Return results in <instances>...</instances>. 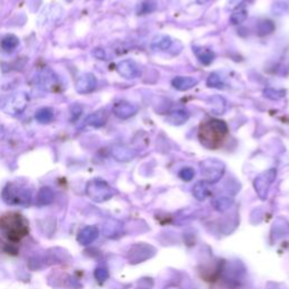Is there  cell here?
<instances>
[{"label": "cell", "mask_w": 289, "mask_h": 289, "mask_svg": "<svg viewBox=\"0 0 289 289\" xmlns=\"http://www.w3.org/2000/svg\"><path fill=\"white\" fill-rule=\"evenodd\" d=\"M227 135L228 127L226 123L218 119H210L200 125L198 138L206 148L217 149L224 144Z\"/></svg>", "instance_id": "obj_1"}, {"label": "cell", "mask_w": 289, "mask_h": 289, "mask_svg": "<svg viewBox=\"0 0 289 289\" xmlns=\"http://www.w3.org/2000/svg\"><path fill=\"white\" fill-rule=\"evenodd\" d=\"M0 232L9 242L17 243L29 234V222L18 213H7L0 216Z\"/></svg>", "instance_id": "obj_2"}, {"label": "cell", "mask_w": 289, "mask_h": 289, "mask_svg": "<svg viewBox=\"0 0 289 289\" xmlns=\"http://www.w3.org/2000/svg\"><path fill=\"white\" fill-rule=\"evenodd\" d=\"M3 200L9 206L27 207L32 201V192L26 186L18 183H8L3 190Z\"/></svg>", "instance_id": "obj_3"}, {"label": "cell", "mask_w": 289, "mask_h": 289, "mask_svg": "<svg viewBox=\"0 0 289 289\" xmlns=\"http://www.w3.org/2000/svg\"><path fill=\"white\" fill-rule=\"evenodd\" d=\"M86 195L95 203H104L112 198L114 196V190L107 181L102 178H94L87 183Z\"/></svg>", "instance_id": "obj_4"}, {"label": "cell", "mask_w": 289, "mask_h": 289, "mask_svg": "<svg viewBox=\"0 0 289 289\" xmlns=\"http://www.w3.org/2000/svg\"><path fill=\"white\" fill-rule=\"evenodd\" d=\"M200 169L206 183H216L224 175L225 164L217 158H206L200 163Z\"/></svg>", "instance_id": "obj_5"}, {"label": "cell", "mask_w": 289, "mask_h": 289, "mask_svg": "<svg viewBox=\"0 0 289 289\" xmlns=\"http://www.w3.org/2000/svg\"><path fill=\"white\" fill-rule=\"evenodd\" d=\"M276 177H277L276 168H270L268 171H264L259 174V175L254 178L253 186L255 192L260 197V199L264 200L267 198L270 186H271L274 180H276Z\"/></svg>", "instance_id": "obj_6"}, {"label": "cell", "mask_w": 289, "mask_h": 289, "mask_svg": "<svg viewBox=\"0 0 289 289\" xmlns=\"http://www.w3.org/2000/svg\"><path fill=\"white\" fill-rule=\"evenodd\" d=\"M27 102H29V98L23 93H16L12 94L11 96L5 99L2 103V109L8 114L12 116H16L24 111Z\"/></svg>", "instance_id": "obj_7"}, {"label": "cell", "mask_w": 289, "mask_h": 289, "mask_svg": "<svg viewBox=\"0 0 289 289\" xmlns=\"http://www.w3.org/2000/svg\"><path fill=\"white\" fill-rule=\"evenodd\" d=\"M154 254L155 249L153 246L145 244V243H138V244L134 245L130 249L128 259H129L131 263H140L150 259Z\"/></svg>", "instance_id": "obj_8"}, {"label": "cell", "mask_w": 289, "mask_h": 289, "mask_svg": "<svg viewBox=\"0 0 289 289\" xmlns=\"http://www.w3.org/2000/svg\"><path fill=\"white\" fill-rule=\"evenodd\" d=\"M35 81L41 88L49 91H54L59 87L58 77L51 69H45L38 73V76L35 77Z\"/></svg>", "instance_id": "obj_9"}, {"label": "cell", "mask_w": 289, "mask_h": 289, "mask_svg": "<svg viewBox=\"0 0 289 289\" xmlns=\"http://www.w3.org/2000/svg\"><path fill=\"white\" fill-rule=\"evenodd\" d=\"M117 71L126 79H135L141 75L139 66L134 60H123L118 63Z\"/></svg>", "instance_id": "obj_10"}, {"label": "cell", "mask_w": 289, "mask_h": 289, "mask_svg": "<svg viewBox=\"0 0 289 289\" xmlns=\"http://www.w3.org/2000/svg\"><path fill=\"white\" fill-rule=\"evenodd\" d=\"M137 112H138V108L135 104L127 102V101H119L113 105L114 116L121 119V120L130 119L131 117L136 116Z\"/></svg>", "instance_id": "obj_11"}, {"label": "cell", "mask_w": 289, "mask_h": 289, "mask_svg": "<svg viewBox=\"0 0 289 289\" xmlns=\"http://www.w3.org/2000/svg\"><path fill=\"white\" fill-rule=\"evenodd\" d=\"M98 86V79L93 73H82L77 78L76 89L80 94H88Z\"/></svg>", "instance_id": "obj_12"}, {"label": "cell", "mask_w": 289, "mask_h": 289, "mask_svg": "<svg viewBox=\"0 0 289 289\" xmlns=\"http://www.w3.org/2000/svg\"><path fill=\"white\" fill-rule=\"evenodd\" d=\"M99 237V228L96 226H85L77 235V242L82 246H87Z\"/></svg>", "instance_id": "obj_13"}, {"label": "cell", "mask_w": 289, "mask_h": 289, "mask_svg": "<svg viewBox=\"0 0 289 289\" xmlns=\"http://www.w3.org/2000/svg\"><path fill=\"white\" fill-rule=\"evenodd\" d=\"M198 79L195 77L191 76H176L174 77L171 84L173 86V88H175L176 90L180 91H186L191 88H194L197 85H198Z\"/></svg>", "instance_id": "obj_14"}, {"label": "cell", "mask_w": 289, "mask_h": 289, "mask_svg": "<svg viewBox=\"0 0 289 289\" xmlns=\"http://www.w3.org/2000/svg\"><path fill=\"white\" fill-rule=\"evenodd\" d=\"M137 155V151L127 146H116L112 148V156L118 162H130Z\"/></svg>", "instance_id": "obj_15"}, {"label": "cell", "mask_w": 289, "mask_h": 289, "mask_svg": "<svg viewBox=\"0 0 289 289\" xmlns=\"http://www.w3.org/2000/svg\"><path fill=\"white\" fill-rule=\"evenodd\" d=\"M189 113L184 110H175L166 117V122L172 126H182L189 120Z\"/></svg>", "instance_id": "obj_16"}, {"label": "cell", "mask_w": 289, "mask_h": 289, "mask_svg": "<svg viewBox=\"0 0 289 289\" xmlns=\"http://www.w3.org/2000/svg\"><path fill=\"white\" fill-rule=\"evenodd\" d=\"M108 120V113L105 110H100L98 112H94L93 114L86 119V125L94 127V128H101L103 127Z\"/></svg>", "instance_id": "obj_17"}, {"label": "cell", "mask_w": 289, "mask_h": 289, "mask_svg": "<svg viewBox=\"0 0 289 289\" xmlns=\"http://www.w3.org/2000/svg\"><path fill=\"white\" fill-rule=\"evenodd\" d=\"M173 41L167 35H157L151 41V49L155 51H166L172 47Z\"/></svg>", "instance_id": "obj_18"}, {"label": "cell", "mask_w": 289, "mask_h": 289, "mask_svg": "<svg viewBox=\"0 0 289 289\" xmlns=\"http://www.w3.org/2000/svg\"><path fill=\"white\" fill-rule=\"evenodd\" d=\"M194 52L197 56V58H198V60L205 66H209L215 59V53L209 49L196 47L194 48Z\"/></svg>", "instance_id": "obj_19"}, {"label": "cell", "mask_w": 289, "mask_h": 289, "mask_svg": "<svg viewBox=\"0 0 289 289\" xmlns=\"http://www.w3.org/2000/svg\"><path fill=\"white\" fill-rule=\"evenodd\" d=\"M54 200V192L48 186H44L38 192L36 196V204L39 206H48L52 204Z\"/></svg>", "instance_id": "obj_20"}, {"label": "cell", "mask_w": 289, "mask_h": 289, "mask_svg": "<svg viewBox=\"0 0 289 289\" xmlns=\"http://www.w3.org/2000/svg\"><path fill=\"white\" fill-rule=\"evenodd\" d=\"M276 30V25L271 20H262L256 25V34L259 36H267L272 34Z\"/></svg>", "instance_id": "obj_21"}, {"label": "cell", "mask_w": 289, "mask_h": 289, "mask_svg": "<svg viewBox=\"0 0 289 289\" xmlns=\"http://www.w3.org/2000/svg\"><path fill=\"white\" fill-rule=\"evenodd\" d=\"M122 229L121 223L117 222V220H108L107 223L104 224L103 226V232L105 234V236L108 237H114L120 234Z\"/></svg>", "instance_id": "obj_22"}, {"label": "cell", "mask_w": 289, "mask_h": 289, "mask_svg": "<svg viewBox=\"0 0 289 289\" xmlns=\"http://www.w3.org/2000/svg\"><path fill=\"white\" fill-rule=\"evenodd\" d=\"M158 7L157 0H143L139 4L138 9H137V14L138 15H148V14L154 13Z\"/></svg>", "instance_id": "obj_23"}, {"label": "cell", "mask_w": 289, "mask_h": 289, "mask_svg": "<svg viewBox=\"0 0 289 289\" xmlns=\"http://www.w3.org/2000/svg\"><path fill=\"white\" fill-rule=\"evenodd\" d=\"M194 196L197 200L204 201L209 197V189L207 183L205 181H200L194 186Z\"/></svg>", "instance_id": "obj_24"}, {"label": "cell", "mask_w": 289, "mask_h": 289, "mask_svg": "<svg viewBox=\"0 0 289 289\" xmlns=\"http://www.w3.org/2000/svg\"><path fill=\"white\" fill-rule=\"evenodd\" d=\"M209 104L213 107V112L215 114H223L226 109V101L219 95H215L209 100Z\"/></svg>", "instance_id": "obj_25"}, {"label": "cell", "mask_w": 289, "mask_h": 289, "mask_svg": "<svg viewBox=\"0 0 289 289\" xmlns=\"http://www.w3.org/2000/svg\"><path fill=\"white\" fill-rule=\"evenodd\" d=\"M18 43L20 41L15 35H7L2 41V48L5 52H13L18 47Z\"/></svg>", "instance_id": "obj_26"}, {"label": "cell", "mask_w": 289, "mask_h": 289, "mask_svg": "<svg viewBox=\"0 0 289 289\" xmlns=\"http://www.w3.org/2000/svg\"><path fill=\"white\" fill-rule=\"evenodd\" d=\"M233 200L231 198H227V197H219L213 201V206L215 209L218 210V212H226L229 208L232 207Z\"/></svg>", "instance_id": "obj_27"}, {"label": "cell", "mask_w": 289, "mask_h": 289, "mask_svg": "<svg viewBox=\"0 0 289 289\" xmlns=\"http://www.w3.org/2000/svg\"><path fill=\"white\" fill-rule=\"evenodd\" d=\"M263 96L265 99H269L271 101H280L286 96L285 89H276V88H264L263 89Z\"/></svg>", "instance_id": "obj_28"}, {"label": "cell", "mask_w": 289, "mask_h": 289, "mask_svg": "<svg viewBox=\"0 0 289 289\" xmlns=\"http://www.w3.org/2000/svg\"><path fill=\"white\" fill-rule=\"evenodd\" d=\"M206 84H207V86L210 87V88H218V89L225 88V84L222 80V77L216 72L210 73L209 77L207 78V82H206Z\"/></svg>", "instance_id": "obj_29"}, {"label": "cell", "mask_w": 289, "mask_h": 289, "mask_svg": "<svg viewBox=\"0 0 289 289\" xmlns=\"http://www.w3.org/2000/svg\"><path fill=\"white\" fill-rule=\"evenodd\" d=\"M246 18H247L246 9H237V11L232 13L231 17H229V22H231L233 25H238L242 24L243 22H245Z\"/></svg>", "instance_id": "obj_30"}, {"label": "cell", "mask_w": 289, "mask_h": 289, "mask_svg": "<svg viewBox=\"0 0 289 289\" xmlns=\"http://www.w3.org/2000/svg\"><path fill=\"white\" fill-rule=\"evenodd\" d=\"M35 118H36V120L41 123H48L50 121H52L53 112L51 109H48V108L41 109L40 111H38V113H36Z\"/></svg>", "instance_id": "obj_31"}, {"label": "cell", "mask_w": 289, "mask_h": 289, "mask_svg": "<svg viewBox=\"0 0 289 289\" xmlns=\"http://www.w3.org/2000/svg\"><path fill=\"white\" fill-rule=\"evenodd\" d=\"M178 176H180L181 180L189 182L194 180V177L196 176V172L192 167H183L180 172H178Z\"/></svg>", "instance_id": "obj_32"}, {"label": "cell", "mask_w": 289, "mask_h": 289, "mask_svg": "<svg viewBox=\"0 0 289 289\" xmlns=\"http://www.w3.org/2000/svg\"><path fill=\"white\" fill-rule=\"evenodd\" d=\"M287 11V4L283 2H277L274 3L272 6V13L277 16H281Z\"/></svg>", "instance_id": "obj_33"}, {"label": "cell", "mask_w": 289, "mask_h": 289, "mask_svg": "<svg viewBox=\"0 0 289 289\" xmlns=\"http://www.w3.org/2000/svg\"><path fill=\"white\" fill-rule=\"evenodd\" d=\"M94 276L99 281H105L109 278V271L105 268H98L95 270Z\"/></svg>", "instance_id": "obj_34"}, {"label": "cell", "mask_w": 289, "mask_h": 289, "mask_svg": "<svg viewBox=\"0 0 289 289\" xmlns=\"http://www.w3.org/2000/svg\"><path fill=\"white\" fill-rule=\"evenodd\" d=\"M244 3V0H229L228 3V8L235 9L237 7H240V5Z\"/></svg>", "instance_id": "obj_35"}, {"label": "cell", "mask_w": 289, "mask_h": 289, "mask_svg": "<svg viewBox=\"0 0 289 289\" xmlns=\"http://www.w3.org/2000/svg\"><path fill=\"white\" fill-rule=\"evenodd\" d=\"M207 2H208V0H197V3L200 4V5H204V4H206Z\"/></svg>", "instance_id": "obj_36"}]
</instances>
